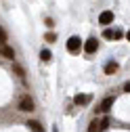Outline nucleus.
I'll list each match as a JSON object with an SVG mask.
<instances>
[{"instance_id":"obj_14","label":"nucleus","mask_w":130,"mask_h":132,"mask_svg":"<svg viewBox=\"0 0 130 132\" xmlns=\"http://www.w3.org/2000/svg\"><path fill=\"white\" fill-rule=\"evenodd\" d=\"M107 126H109V118H103V120H101V130H105Z\"/></svg>"},{"instance_id":"obj_10","label":"nucleus","mask_w":130,"mask_h":132,"mask_svg":"<svg viewBox=\"0 0 130 132\" xmlns=\"http://www.w3.org/2000/svg\"><path fill=\"white\" fill-rule=\"evenodd\" d=\"M88 132H101V122H99V120H94V122L88 126Z\"/></svg>"},{"instance_id":"obj_2","label":"nucleus","mask_w":130,"mask_h":132,"mask_svg":"<svg viewBox=\"0 0 130 132\" xmlns=\"http://www.w3.org/2000/svg\"><path fill=\"white\" fill-rule=\"evenodd\" d=\"M19 109H21V111H34V101H31L29 96H21V101H19Z\"/></svg>"},{"instance_id":"obj_3","label":"nucleus","mask_w":130,"mask_h":132,"mask_svg":"<svg viewBox=\"0 0 130 132\" xmlns=\"http://www.w3.org/2000/svg\"><path fill=\"white\" fill-rule=\"evenodd\" d=\"M96 48H99V42H96V38H88V40L84 42V51H86L88 55L96 53Z\"/></svg>"},{"instance_id":"obj_16","label":"nucleus","mask_w":130,"mask_h":132,"mask_svg":"<svg viewBox=\"0 0 130 132\" xmlns=\"http://www.w3.org/2000/svg\"><path fill=\"white\" fill-rule=\"evenodd\" d=\"M124 90H126V92H130V82H128V84H124Z\"/></svg>"},{"instance_id":"obj_11","label":"nucleus","mask_w":130,"mask_h":132,"mask_svg":"<svg viewBox=\"0 0 130 132\" xmlns=\"http://www.w3.org/2000/svg\"><path fill=\"white\" fill-rule=\"evenodd\" d=\"M27 126L34 130V132H44V130H42V126H40L38 122H34V120H31V122H27Z\"/></svg>"},{"instance_id":"obj_1","label":"nucleus","mask_w":130,"mask_h":132,"mask_svg":"<svg viewBox=\"0 0 130 132\" xmlns=\"http://www.w3.org/2000/svg\"><path fill=\"white\" fill-rule=\"evenodd\" d=\"M80 46H82V40H80L78 36H71V38L67 40V51H69V53H78Z\"/></svg>"},{"instance_id":"obj_9","label":"nucleus","mask_w":130,"mask_h":132,"mask_svg":"<svg viewBox=\"0 0 130 132\" xmlns=\"http://www.w3.org/2000/svg\"><path fill=\"white\" fill-rule=\"evenodd\" d=\"M116 71H118V63H113V61H111V63L105 65V73H116Z\"/></svg>"},{"instance_id":"obj_15","label":"nucleus","mask_w":130,"mask_h":132,"mask_svg":"<svg viewBox=\"0 0 130 132\" xmlns=\"http://www.w3.org/2000/svg\"><path fill=\"white\" fill-rule=\"evenodd\" d=\"M55 38H57L55 34H48V36H46V40H48V42H55Z\"/></svg>"},{"instance_id":"obj_7","label":"nucleus","mask_w":130,"mask_h":132,"mask_svg":"<svg viewBox=\"0 0 130 132\" xmlns=\"http://www.w3.org/2000/svg\"><path fill=\"white\" fill-rule=\"evenodd\" d=\"M111 105H113V98L109 96V98H105V101L101 103V107H99V111H103V113H107V111L111 109Z\"/></svg>"},{"instance_id":"obj_12","label":"nucleus","mask_w":130,"mask_h":132,"mask_svg":"<svg viewBox=\"0 0 130 132\" xmlns=\"http://www.w3.org/2000/svg\"><path fill=\"white\" fill-rule=\"evenodd\" d=\"M51 57H53L51 51H42V53H40V59H42V61H51Z\"/></svg>"},{"instance_id":"obj_8","label":"nucleus","mask_w":130,"mask_h":132,"mask_svg":"<svg viewBox=\"0 0 130 132\" xmlns=\"http://www.w3.org/2000/svg\"><path fill=\"white\" fill-rule=\"evenodd\" d=\"M74 101H76V105H86V103L90 101V94H78Z\"/></svg>"},{"instance_id":"obj_13","label":"nucleus","mask_w":130,"mask_h":132,"mask_svg":"<svg viewBox=\"0 0 130 132\" xmlns=\"http://www.w3.org/2000/svg\"><path fill=\"white\" fill-rule=\"evenodd\" d=\"M4 42H6V31H4L2 27H0V46H2Z\"/></svg>"},{"instance_id":"obj_6","label":"nucleus","mask_w":130,"mask_h":132,"mask_svg":"<svg viewBox=\"0 0 130 132\" xmlns=\"http://www.w3.org/2000/svg\"><path fill=\"white\" fill-rule=\"evenodd\" d=\"M103 38H107V40H111V38H122V31H120V29H116V31H113V29H105V31H103Z\"/></svg>"},{"instance_id":"obj_17","label":"nucleus","mask_w":130,"mask_h":132,"mask_svg":"<svg viewBox=\"0 0 130 132\" xmlns=\"http://www.w3.org/2000/svg\"><path fill=\"white\" fill-rule=\"evenodd\" d=\"M126 38H128V42H130V31H128V34H126Z\"/></svg>"},{"instance_id":"obj_4","label":"nucleus","mask_w":130,"mask_h":132,"mask_svg":"<svg viewBox=\"0 0 130 132\" xmlns=\"http://www.w3.org/2000/svg\"><path fill=\"white\" fill-rule=\"evenodd\" d=\"M99 21H101V25H109V23L113 21V13H111V11H105V13H101Z\"/></svg>"},{"instance_id":"obj_5","label":"nucleus","mask_w":130,"mask_h":132,"mask_svg":"<svg viewBox=\"0 0 130 132\" xmlns=\"http://www.w3.org/2000/svg\"><path fill=\"white\" fill-rule=\"evenodd\" d=\"M0 53H2V57H6V59H15V51L11 46H6V44L0 46Z\"/></svg>"}]
</instances>
